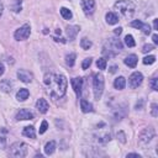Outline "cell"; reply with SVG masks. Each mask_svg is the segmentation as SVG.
Listing matches in <instances>:
<instances>
[{
    "mask_svg": "<svg viewBox=\"0 0 158 158\" xmlns=\"http://www.w3.org/2000/svg\"><path fill=\"white\" fill-rule=\"evenodd\" d=\"M43 83L51 88V96L52 98H62L67 91L68 80L62 74H46L43 78Z\"/></svg>",
    "mask_w": 158,
    "mask_h": 158,
    "instance_id": "1",
    "label": "cell"
},
{
    "mask_svg": "<svg viewBox=\"0 0 158 158\" xmlns=\"http://www.w3.org/2000/svg\"><path fill=\"white\" fill-rule=\"evenodd\" d=\"M114 7L126 19L132 17L135 14V4L130 0H118L115 2Z\"/></svg>",
    "mask_w": 158,
    "mask_h": 158,
    "instance_id": "2",
    "label": "cell"
},
{
    "mask_svg": "<svg viewBox=\"0 0 158 158\" xmlns=\"http://www.w3.org/2000/svg\"><path fill=\"white\" fill-rule=\"evenodd\" d=\"M122 49V43L120 40H115V38H110L109 41H106V43L104 44L102 48V53L107 57H114L116 56L120 51Z\"/></svg>",
    "mask_w": 158,
    "mask_h": 158,
    "instance_id": "3",
    "label": "cell"
},
{
    "mask_svg": "<svg viewBox=\"0 0 158 158\" xmlns=\"http://www.w3.org/2000/svg\"><path fill=\"white\" fill-rule=\"evenodd\" d=\"M154 135H156V132H154V128L153 127L149 126V127L143 128L139 132V135H138V144L141 147H146L152 141V138L154 137Z\"/></svg>",
    "mask_w": 158,
    "mask_h": 158,
    "instance_id": "4",
    "label": "cell"
},
{
    "mask_svg": "<svg viewBox=\"0 0 158 158\" xmlns=\"http://www.w3.org/2000/svg\"><path fill=\"white\" fill-rule=\"evenodd\" d=\"M93 89H94V96L96 100H99L104 91V77L101 73H98L94 75L93 79Z\"/></svg>",
    "mask_w": 158,
    "mask_h": 158,
    "instance_id": "5",
    "label": "cell"
},
{
    "mask_svg": "<svg viewBox=\"0 0 158 158\" xmlns=\"http://www.w3.org/2000/svg\"><path fill=\"white\" fill-rule=\"evenodd\" d=\"M27 149H28V147H27L26 143H23V142H15L10 147V154L12 157H16V158H22V157H26Z\"/></svg>",
    "mask_w": 158,
    "mask_h": 158,
    "instance_id": "6",
    "label": "cell"
},
{
    "mask_svg": "<svg viewBox=\"0 0 158 158\" xmlns=\"http://www.w3.org/2000/svg\"><path fill=\"white\" fill-rule=\"evenodd\" d=\"M30 33H31V26H30V23H25L15 31L14 36H15V40L23 41V40H27L30 37Z\"/></svg>",
    "mask_w": 158,
    "mask_h": 158,
    "instance_id": "7",
    "label": "cell"
},
{
    "mask_svg": "<svg viewBox=\"0 0 158 158\" xmlns=\"http://www.w3.org/2000/svg\"><path fill=\"white\" fill-rule=\"evenodd\" d=\"M142 80H143L142 73H139V72H133V73L130 75V78H128L130 88H132V89L138 88V86L142 84Z\"/></svg>",
    "mask_w": 158,
    "mask_h": 158,
    "instance_id": "8",
    "label": "cell"
},
{
    "mask_svg": "<svg viewBox=\"0 0 158 158\" xmlns=\"http://www.w3.org/2000/svg\"><path fill=\"white\" fill-rule=\"evenodd\" d=\"M80 6L86 16H91L95 11V0H81Z\"/></svg>",
    "mask_w": 158,
    "mask_h": 158,
    "instance_id": "9",
    "label": "cell"
},
{
    "mask_svg": "<svg viewBox=\"0 0 158 158\" xmlns=\"http://www.w3.org/2000/svg\"><path fill=\"white\" fill-rule=\"evenodd\" d=\"M70 83H72V86H73V89H74V91H75L77 96L79 98V96L81 95V88H83V79H81V78H73V79L70 80Z\"/></svg>",
    "mask_w": 158,
    "mask_h": 158,
    "instance_id": "10",
    "label": "cell"
},
{
    "mask_svg": "<svg viewBox=\"0 0 158 158\" xmlns=\"http://www.w3.org/2000/svg\"><path fill=\"white\" fill-rule=\"evenodd\" d=\"M33 117H35V115L27 109H21L16 114V120L17 121H20V120H32Z\"/></svg>",
    "mask_w": 158,
    "mask_h": 158,
    "instance_id": "11",
    "label": "cell"
},
{
    "mask_svg": "<svg viewBox=\"0 0 158 158\" xmlns=\"http://www.w3.org/2000/svg\"><path fill=\"white\" fill-rule=\"evenodd\" d=\"M17 78L23 83H30L32 80V74L27 72L26 69H19L17 70Z\"/></svg>",
    "mask_w": 158,
    "mask_h": 158,
    "instance_id": "12",
    "label": "cell"
},
{
    "mask_svg": "<svg viewBox=\"0 0 158 158\" xmlns=\"http://www.w3.org/2000/svg\"><path fill=\"white\" fill-rule=\"evenodd\" d=\"M36 109L41 112V114H46L48 111V102L44 99H38L36 102Z\"/></svg>",
    "mask_w": 158,
    "mask_h": 158,
    "instance_id": "13",
    "label": "cell"
},
{
    "mask_svg": "<svg viewBox=\"0 0 158 158\" xmlns=\"http://www.w3.org/2000/svg\"><path fill=\"white\" fill-rule=\"evenodd\" d=\"M79 30H80L79 26H68L67 27V35H68V37H69L70 41H73L75 38V36L78 35Z\"/></svg>",
    "mask_w": 158,
    "mask_h": 158,
    "instance_id": "14",
    "label": "cell"
},
{
    "mask_svg": "<svg viewBox=\"0 0 158 158\" xmlns=\"http://www.w3.org/2000/svg\"><path fill=\"white\" fill-rule=\"evenodd\" d=\"M137 60H138V58H137L136 54H130L125 58V64L130 68H135L136 64H137Z\"/></svg>",
    "mask_w": 158,
    "mask_h": 158,
    "instance_id": "15",
    "label": "cell"
},
{
    "mask_svg": "<svg viewBox=\"0 0 158 158\" xmlns=\"http://www.w3.org/2000/svg\"><path fill=\"white\" fill-rule=\"evenodd\" d=\"M56 147H57L56 141H49V142H47L46 146H44V153H46L47 156L53 154L54 151H56Z\"/></svg>",
    "mask_w": 158,
    "mask_h": 158,
    "instance_id": "16",
    "label": "cell"
},
{
    "mask_svg": "<svg viewBox=\"0 0 158 158\" xmlns=\"http://www.w3.org/2000/svg\"><path fill=\"white\" fill-rule=\"evenodd\" d=\"M114 86H115V89H117V90L125 89V86H126V79H125L123 77H117V78L115 79V81H114Z\"/></svg>",
    "mask_w": 158,
    "mask_h": 158,
    "instance_id": "17",
    "label": "cell"
},
{
    "mask_svg": "<svg viewBox=\"0 0 158 158\" xmlns=\"http://www.w3.org/2000/svg\"><path fill=\"white\" fill-rule=\"evenodd\" d=\"M28 95H30L28 90H27L26 88H22V89H20V90L17 91V94H16V99H17L19 101H25V100L28 98Z\"/></svg>",
    "mask_w": 158,
    "mask_h": 158,
    "instance_id": "18",
    "label": "cell"
},
{
    "mask_svg": "<svg viewBox=\"0 0 158 158\" xmlns=\"http://www.w3.org/2000/svg\"><path fill=\"white\" fill-rule=\"evenodd\" d=\"M80 109H81V111L83 112H91L93 111V105L88 101V100H84V99H81L80 100Z\"/></svg>",
    "mask_w": 158,
    "mask_h": 158,
    "instance_id": "19",
    "label": "cell"
},
{
    "mask_svg": "<svg viewBox=\"0 0 158 158\" xmlns=\"http://www.w3.org/2000/svg\"><path fill=\"white\" fill-rule=\"evenodd\" d=\"M105 19H106V22L109 25H115V23L118 22V17H117V15L115 12H107Z\"/></svg>",
    "mask_w": 158,
    "mask_h": 158,
    "instance_id": "20",
    "label": "cell"
},
{
    "mask_svg": "<svg viewBox=\"0 0 158 158\" xmlns=\"http://www.w3.org/2000/svg\"><path fill=\"white\" fill-rule=\"evenodd\" d=\"M22 135L26 136V137H30V138H35L36 137V131H35V127L33 126H26L22 131Z\"/></svg>",
    "mask_w": 158,
    "mask_h": 158,
    "instance_id": "21",
    "label": "cell"
},
{
    "mask_svg": "<svg viewBox=\"0 0 158 158\" xmlns=\"http://www.w3.org/2000/svg\"><path fill=\"white\" fill-rule=\"evenodd\" d=\"M11 86H12V84H11V81H10L9 79H5V80H2V81L0 83V88H1V90L5 91V93H10V91H11Z\"/></svg>",
    "mask_w": 158,
    "mask_h": 158,
    "instance_id": "22",
    "label": "cell"
},
{
    "mask_svg": "<svg viewBox=\"0 0 158 158\" xmlns=\"http://www.w3.org/2000/svg\"><path fill=\"white\" fill-rule=\"evenodd\" d=\"M126 115V111H125V109H121V107H117V109H115L114 110V117H115V120L116 121H120V120H122V117Z\"/></svg>",
    "mask_w": 158,
    "mask_h": 158,
    "instance_id": "23",
    "label": "cell"
},
{
    "mask_svg": "<svg viewBox=\"0 0 158 158\" xmlns=\"http://www.w3.org/2000/svg\"><path fill=\"white\" fill-rule=\"evenodd\" d=\"M60 15H62V17L65 19V20H70V19L73 17L72 11H70L69 9H67V7H62V9H60Z\"/></svg>",
    "mask_w": 158,
    "mask_h": 158,
    "instance_id": "24",
    "label": "cell"
},
{
    "mask_svg": "<svg viewBox=\"0 0 158 158\" xmlns=\"http://www.w3.org/2000/svg\"><path fill=\"white\" fill-rule=\"evenodd\" d=\"M91 46H93V43H91V41H90L89 38L83 37V38L80 40V47H81L83 49H89Z\"/></svg>",
    "mask_w": 158,
    "mask_h": 158,
    "instance_id": "25",
    "label": "cell"
},
{
    "mask_svg": "<svg viewBox=\"0 0 158 158\" xmlns=\"http://www.w3.org/2000/svg\"><path fill=\"white\" fill-rule=\"evenodd\" d=\"M75 53H69V54H67L65 56V63H67V65H69V67H73L74 65V62H75Z\"/></svg>",
    "mask_w": 158,
    "mask_h": 158,
    "instance_id": "26",
    "label": "cell"
},
{
    "mask_svg": "<svg viewBox=\"0 0 158 158\" xmlns=\"http://www.w3.org/2000/svg\"><path fill=\"white\" fill-rule=\"evenodd\" d=\"M21 2H22V0H14V2L11 4V10L14 12H20L21 11Z\"/></svg>",
    "mask_w": 158,
    "mask_h": 158,
    "instance_id": "27",
    "label": "cell"
},
{
    "mask_svg": "<svg viewBox=\"0 0 158 158\" xmlns=\"http://www.w3.org/2000/svg\"><path fill=\"white\" fill-rule=\"evenodd\" d=\"M125 43H126L127 47H135V44H136V42H135V40L131 35H127L125 37Z\"/></svg>",
    "mask_w": 158,
    "mask_h": 158,
    "instance_id": "28",
    "label": "cell"
},
{
    "mask_svg": "<svg viewBox=\"0 0 158 158\" xmlns=\"http://www.w3.org/2000/svg\"><path fill=\"white\" fill-rule=\"evenodd\" d=\"M96 67H98L99 69H101V70L106 69V59H105V58H99V59L96 60Z\"/></svg>",
    "mask_w": 158,
    "mask_h": 158,
    "instance_id": "29",
    "label": "cell"
},
{
    "mask_svg": "<svg viewBox=\"0 0 158 158\" xmlns=\"http://www.w3.org/2000/svg\"><path fill=\"white\" fill-rule=\"evenodd\" d=\"M156 62V57L154 56H147L143 58V63L144 64H153Z\"/></svg>",
    "mask_w": 158,
    "mask_h": 158,
    "instance_id": "30",
    "label": "cell"
},
{
    "mask_svg": "<svg viewBox=\"0 0 158 158\" xmlns=\"http://www.w3.org/2000/svg\"><path fill=\"white\" fill-rule=\"evenodd\" d=\"M149 85H151L152 90L157 91V90H158V79H157V78H152V79H151V83H149Z\"/></svg>",
    "mask_w": 158,
    "mask_h": 158,
    "instance_id": "31",
    "label": "cell"
},
{
    "mask_svg": "<svg viewBox=\"0 0 158 158\" xmlns=\"http://www.w3.org/2000/svg\"><path fill=\"white\" fill-rule=\"evenodd\" d=\"M90 64H91V58H85L83 60V63H81V68L83 69H88L90 67Z\"/></svg>",
    "mask_w": 158,
    "mask_h": 158,
    "instance_id": "32",
    "label": "cell"
},
{
    "mask_svg": "<svg viewBox=\"0 0 158 158\" xmlns=\"http://www.w3.org/2000/svg\"><path fill=\"white\" fill-rule=\"evenodd\" d=\"M47 128H48V123H47L46 120H43L42 123H41V126H40V133H44L47 131Z\"/></svg>",
    "mask_w": 158,
    "mask_h": 158,
    "instance_id": "33",
    "label": "cell"
},
{
    "mask_svg": "<svg viewBox=\"0 0 158 158\" xmlns=\"http://www.w3.org/2000/svg\"><path fill=\"white\" fill-rule=\"evenodd\" d=\"M151 114H152V116H154V117H157V116H158V105H157V104H152Z\"/></svg>",
    "mask_w": 158,
    "mask_h": 158,
    "instance_id": "34",
    "label": "cell"
},
{
    "mask_svg": "<svg viewBox=\"0 0 158 158\" xmlns=\"http://www.w3.org/2000/svg\"><path fill=\"white\" fill-rule=\"evenodd\" d=\"M117 139H120L122 143H125V142H126V136H125V133H123L122 131L117 132Z\"/></svg>",
    "mask_w": 158,
    "mask_h": 158,
    "instance_id": "35",
    "label": "cell"
},
{
    "mask_svg": "<svg viewBox=\"0 0 158 158\" xmlns=\"http://www.w3.org/2000/svg\"><path fill=\"white\" fill-rule=\"evenodd\" d=\"M152 49H153V46H152V44H144L142 51H143L144 53H147V52H151Z\"/></svg>",
    "mask_w": 158,
    "mask_h": 158,
    "instance_id": "36",
    "label": "cell"
},
{
    "mask_svg": "<svg viewBox=\"0 0 158 158\" xmlns=\"http://www.w3.org/2000/svg\"><path fill=\"white\" fill-rule=\"evenodd\" d=\"M152 40H153L154 44H158V35H157V33H154V35L152 36Z\"/></svg>",
    "mask_w": 158,
    "mask_h": 158,
    "instance_id": "37",
    "label": "cell"
},
{
    "mask_svg": "<svg viewBox=\"0 0 158 158\" xmlns=\"http://www.w3.org/2000/svg\"><path fill=\"white\" fill-rule=\"evenodd\" d=\"M153 28L154 30H158V19H154L153 20Z\"/></svg>",
    "mask_w": 158,
    "mask_h": 158,
    "instance_id": "38",
    "label": "cell"
},
{
    "mask_svg": "<svg viewBox=\"0 0 158 158\" xmlns=\"http://www.w3.org/2000/svg\"><path fill=\"white\" fill-rule=\"evenodd\" d=\"M126 157H137V158H141V156L138 153H128Z\"/></svg>",
    "mask_w": 158,
    "mask_h": 158,
    "instance_id": "39",
    "label": "cell"
},
{
    "mask_svg": "<svg viewBox=\"0 0 158 158\" xmlns=\"http://www.w3.org/2000/svg\"><path fill=\"white\" fill-rule=\"evenodd\" d=\"M114 32H115V35H120V33L122 32V28H121V27H117V28H115Z\"/></svg>",
    "mask_w": 158,
    "mask_h": 158,
    "instance_id": "40",
    "label": "cell"
},
{
    "mask_svg": "<svg viewBox=\"0 0 158 158\" xmlns=\"http://www.w3.org/2000/svg\"><path fill=\"white\" fill-rule=\"evenodd\" d=\"M53 40H54L56 42H59V41H60L62 43H64V42H65V40H64V38H58V37H53Z\"/></svg>",
    "mask_w": 158,
    "mask_h": 158,
    "instance_id": "41",
    "label": "cell"
},
{
    "mask_svg": "<svg viewBox=\"0 0 158 158\" xmlns=\"http://www.w3.org/2000/svg\"><path fill=\"white\" fill-rule=\"evenodd\" d=\"M4 69H5V68H4V65H2L1 63H0V77H1L2 74H4Z\"/></svg>",
    "mask_w": 158,
    "mask_h": 158,
    "instance_id": "42",
    "label": "cell"
},
{
    "mask_svg": "<svg viewBox=\"0 0 158 158\" xmlns=\"http://www.w3.org/2000/svg\"><path fill=\"white\" fill-rule=\"evenodd\" d=\"M116 69H117V67H116V65H112V67L110 68V72H111V73H115V72H116Z\"/></svg>",
    "mask_w": 158,
    "mask_h": 158,
    "instance_id": "43",
    "label": "cell"
},
{
    "mask_svg": "<svg viewBox=\"0 0 158 158\" xmlns=\"http://www.w3.org/2000/svg\"><path fill=\"white\" fill-rule=\"evenodd\" d=\"M2 10H4V6H2V2L0 1V16L2 15Z\"/></svg>",
    "mask_w": 158,
    "mask_h": 158,
    "instance_id": "44",
    "label": "cell"
}]
</instances>
